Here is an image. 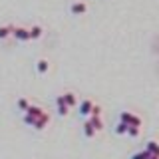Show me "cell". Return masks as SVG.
I'll return each mask as SVG.
<instances>
[{
	"label": "cell",
	"instance_id": "cell-1",
	"mask_svg": "<svg viewBox=\"0 0 159 159\" xmlns=\"http://www.w3.org/2000/svg\"><path fill=\"white\" fill-rule=\"evenodd\" d=\"M119 121L127 123L129 127H141L143 119L139 117V116H135L133 111H121V113H119Z\"/></svg>",
	"mask_w": 159,
	"mask_h": 159
},
{
	"label": "cell",
	"instance_id": "cell-2",
	"mask_svg": "<svg viewBox=\"0 0 159 159\" xmlns=\"http://www.w3.org/2000/svg\"><path fill=\"white\" fill-rule=\"evenodd\" d=\"M88 12V2L86 0H74L70 4V14L72 16H82V14Z\"/></svg>",
	"mask_w": 159,
	"mask_h": 159
},
{
	"label": "cell",
	"instance_id": "cell-3",
	"mask_svg": "<svg viewBox=\"0 0 159 159\" xmlns=\"http://www.w3.org/2000/svg\"><path fill=\"white\" fill-rule=\"evenodd\" d=\"M92 107H93L92 99H82V102H78V113H80V117H89Z\"/></svg>",
	"mask_w": 159,
	"mask_h": 159
},
{
	"label": "cell",
	"instance_id": "cell-4",
	"mask_svg": "<svg viewBox=\"0 0 159 159\" xmlns=\"http://www.w3.org/2000/svg\"><path fill=\"white\" fill-rule=\"evenodd\" d=\"M50 125V113L48 111H44L40 117H36L34 119V123H32V127L34 129H38V131H42V129H46Z\"/></svg>",
	"mask_w": 159,
	"mask_h": 159
},
{
	"label": "cell",
	"instance_id": "cell-5",
	"mask_svg": "<svg viewBox=\"0 0 159 159\" xmlns=\"http://www.w3.org/2000/svg\"><path fill=\"white\" fill-rule=\"evenodd\" d=\"M12 36H14V40H18V42H28V40H30L28 28H24V26H14Z\"/></svg>",
	"mask_w": 159,
	"mask_h": 159
},
{
	"label": "cell",
	"instance_id": "cell-6",
	"mask_svg": "<svg viewBox=\"0 0 159 159\" xmlns=\"http://www.w3.org/2000/svg\"><path fill=\"white\" fill-rule=\"evenodd\" d=\"M36 72H38V76H46L50 72V60L48 58H40L36 62Z\"/></svg>",
	"mask_w": 159,
	"mask_h": 159
},
{
	"label": "cell",
	"instance_id": "cell-7",
	"mask_svg": "<svg viewBox=\"0 0 159 159\" xmlns=\"http://www.w3.org/2000/svg\"><path fill=\"white\" fill-rule=\"evenodd\" d=\"M42 113H44V107L36 106V103H30V106H28V109L24 111V116H28V117H34V119H36V117H40V116H42Z\"/></svg>",
	"mask_w": 159,
	"mask_h": 159
},
{
	"label": "cell",
	"instance_id": "cell-8",
	"mask_svg": "<svg viewBox=\"0 0 159 159\" xmlns=\"http://www.w3.org/2000/svg\"><path fill=\"white\" fill-rule=\"evenodd\" d=\"M56 111H58V116H62V117H66L68 113H70V107L64 103V98L62 96L56 98Z\"/></svg>",
	"mask_w": 159,
	"mask_h": 159
},
{
	"label": "cell",
	"instance_id": "cell-9",
	"mask_svg": "<svg viewBox=\"0 0 159 159\" xmlns=\"http://www.w3.org/2000/svg\"><path fill=\"white\" fill-rule=\"evenodd\" d=\"M62 98H64V103H66L70 109L78 106V96H76L74 92H66V93H62Z\"/></svg>",
	"mask_w": 159,
	"mask_h": 159
},
{
	"label": "cell",
	"instance_id": "cell-10",
	"mask_svg": "<svg viewBox=\"0 0 159 159\" xmlns=\"http://www.w3.org/2000/svg\"><path fill=\"white\" fill-rule=\"evenodd\" d=\"M28 36H30V40H40L44 36V28L40 24H34L32 28H28Z\"/></svg>",
	"mask_w": 159,
	"mask_h": 159
},
{
	"label": "cell",
	"instance_id": "cell-11",
	"mask_svg": "<svg viewBox=\"0 0 159 159\" xmlns=\"http://www.w3.org/2000/svg\"><path fill=\"white\" fill-rule=\"evenodd\" d=\"M145 151L149 153V157H159V141H155V139L147 141V145H145Z\"/></svg>",
	"mask_w": 159,
	"mask_h": 159
},
{
	"label": "cell",
	"instance_id": "cell-12",
	"mask_svg": "<svg viewBox=\"0 0 159 159\" xmlns=\"http://www.w3.org/2000/svg\"><path fill=\"white\" fill-rule=\"evenodd\" d=\"M82 133H84V137H86V139H92V137H96V129H93V125H92V123H89V119H88V121L86 123H84V127H82Z\"/></svg>",
	"mask_w": 159,
	"mask_h": 159
},
{
	"label": "cell",
	"instance_id": "cell-13",
	"mask_svg": "<svg viewBox=\"0 0 159 159\" xmlns=\"http://www.w3.org/2000/svg\"><path fill=\"white\" fill-rule=\"evenodd\" d=\"M12 30H14L12 24H4V26H0V40L10 38V36H12Z\"/></svg>",
	"mask_w": 159,
	"mask_h": 159
},
{
	"label": "cell",
	"instance_id": "cell-14",
	"mask_svg": "<svg viewBox=\"0 0 159 159\" xmlns=\"http://www.w3.org/2000/svg\"><path fill=\"white\" fill-rule=\"evenodd\" d=\"M28 106H30V99L28 98H18L16 99V107L20 109V111H26Z\"/></svg>",
	"mask_w": 159,
	"mask_h": 159
},
{
	"label": "cell",
	"instance_id": "cell-15",
	"mask_svg": "<svg viewBox=\"0 0 159 159\" xmlns=\"http://www.w3.org/2000/svg\"><path fill=\"white\" fill-rule=\"evenodd\" d=\"M89 123L93 125V129H96V131H103V121H102V117H89Z\"/></svg>",
	"mask_w": 159,
	"mask_h": 159
},
{
	"label": "cell",
	"instance_id": "cell-16",
	"mask_svg": "<svg viewBox=\"0 0 159 159\" xmlns=\"http://www.w3.org/2000/svg\"><path fill=\"white\" fill-rule=\"evenodd\" d=\"M113 131L117 133V135H125L127 133V123H123V121H119L116 127H113Z\"/></svg>",
	"mask_w": 159,
	"mask_h": 159
},
{
	"label": "cell",
	"instance_id": "cell-17",
	"mask_svg": "<svg viewBox=\"0 0 159 159\" xmlns=\"http://www.w3.org/2000/svg\"><path fill=\"white\" fill-rule=\"evenodd\" d=\"M89 117H102V106H99V103H93V107H92V113H89Z\"/></svg>",
	"mask_w": 159,
	"mask_h": 159
},
{
	"label": "cell",
	"instance_id": "cell-18",
	"mask_svg": "<svg viewBox=\"0 0 159 159\" xmlns=\"http://www.w3.org/2000/svg\"><path fill=\"white\" fill-rule=\"evenodd\" d=\"M139 133H141V127H129L127 125V133H125V135H129V137H139Z\"/></svg>",
	"mask_w": 159,
	"mask_h": 159
},
{
	"label": "cell",
	"instance_id": "cell-19",
	"mask_svg": "<svg viewBox=\"0 0 159 159\" xmlns=\"http://www.w3.org/2000/svg\"><path fill=\"white\" fill-rule=\"evenodd\" d=\"M129 159H149V153L145 151V149H141V151H137V153H133Z\"/></svg>",
	"mask_w": 159,
	"mask_h": 159
},
{
	"label": "cell",
	"instance_id": "cell-20",
	"mask_svg": "<svg viewBox=\"0 0 159 159\" xmlns=\"http://www.w3.org/2000/svg\"><path fill=\"white\" fill-rule=\"evenodd\" d=\"M149 159H159V157H149Z\"/></svg>",
	"mask_w": 159,
	"mask_h": 159
}]
</instances>
